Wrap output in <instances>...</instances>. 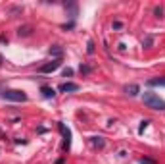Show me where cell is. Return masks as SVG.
<instances>
[{
	"mask_svg": "<svg viewBox=\"0 0 165 164\" xmlns=\"http://www.w3.org/2000/svg\"><path fill=\"white\" fill-rule=\"evenodd\" d=\"M50 54H52V56H56V60H62V56H63V48L62 47H52L50 48Z\"/></svg>",
	"mask_w": 165,
	"mask_h": 164,
	"instance_id": "cell-9",
	"label": "cell"
},
{
	"mask_svg": "<svg viewBox=\"0 0 165 164\" xmlns=\"http://www.w3.org/2000/svg\"><path fill=\"white\" fill-rule=\"evenodd\" d=\"M71 75H73V70L71 68H65L63 70V77H71Z\"/></svg>",
	"mask_w": 165,
	"mask_h": 164,
	"instance_id": "cell-14",
	"label": "cell"
},
{
	"mask_svg": "<svg viewBox=\"0 0 165 164\" xmlns=\"http://www.w3.org/2000/svg\"><path fill=\"white\" fill-rule=\"evenodd\" d=\"M92 145L96 149H104L106 147V141H104V137H92Z\"/></svg>",
	"mask_w": 165,
	"mask_h": 164,
	"instance_id": "cell-10",
	"label": "cell"
},
{
	"mask_svg": "<svg viewBox=\"0 0 165 164\" xmlns=\"http://www.w3.org/2000/svg\"><path fill=\"white\" fill-rule=\"evenodd\" d=\"M62 68V60H56L54 58L52 62H48V64H44V66H40V73H52V72H56V70H60Z\"/></svg>",
	"mask_w": 165,
	"mask_h": 164,
	"instance_id": "cell-3",
	"label": "cell"
},
{
	"mask_svg": "<svg viewBox=\"0 0 165 164\" xmlns=\"http://www.w3.org/2000/svg\"><path fill=\"white\" fill-rule=\"evenodd\" d=\"M40 93H42L44 98H54V95H56V91H54L52 87H48V85H42L40 87Z\"/></svg>",
	"mask_w": 165,
	"mask_h": 164,
	"instance_id": "cell-6",
	"label": "cell"
},
{
	"mask_svg": "<svg viewBox=\"0 0 165 164\" xmlns=\"http://www.w3.org/2000/svg\"><path fill=\"white\" fill-rule=\"evenodd\" d=\"M86 52H89V54H94V42H92V41H89V48H86Z\"/></svg>",
	"mask_w": 165,
	"mask_h": 164,
	"instance_id": "cell-15",
	"label": "cell"
},
{
	"mask_svg": "<svg viewBox=\"0 0 165 164\" xmlns=\"http://www.w3.org/2000/svg\"><path fill=\"white\" fill-rule=\"evenodd\" d=\"M150 126V120H142V122H140V126H138V135H142V133H144V129Z\"/></svg>",
	"mask_w": 165,
	"mask_h": 164,
	"instance_id": "cell-11",
	"label": "cell"
},
{
	"mask_svg": "<svg viewBox=\"0 0 165 164\" xmlns=\"http://www.w3.org/2000/svg\"><path fill=\"white\" fill-rule=\"evenodd\" d=\"M113 29H123V23H121L119 19H115V21H113Z\"/></svg>",
	"mask_w": 165,
	"mask_h": 164,
	"instance_id": "cell-17",
	"label": "cell"
},
{
	"mask_svg": "<svg viewBox=\"0 0 165 164\" xmlns=\"http://www.w3.org/2000/svg\"><path fill=\"white\" fill-rule=\"evenodd\" d=\"M2 98H6L10 102H27V95L19 89H4Z\"/></svg>",
	"mask_w": 165,
	"mask_h": 164,
	"instance_id": "cell-2",
	"label": "cell"
},
{
	"mask_svg": "<svg viewBox=\"0 0 165 164\" xmlns=\"http://www.w3.org/2000/svg\"><path fill=\"white\" fill-rule=\"evenodd\" d=\"M2 64H4V56L0 54V68H2Z\"/></svg>",
	"mask_w": 165,
	"mask_h": 164,
	"instance_id": "cell-19",
	"label": "cell"
},
{
	"mask_svg": "<svg viewBox=\"0 0 165 164\" xmlns=\"http://www.w3.org/2000/svg\"><path fill=\"white\" fill-rule=\"evenodd\" d=\"M58 127H60V131H62V135H63V151H69V147H71V131L65 127V124H58Z\"/></svg>",
	"mask_w": 165,
	"mask_h": 164,
	"instance_id": "cell-4",
	"label": "cell"
},
{
	"mask_svg": "<svg viewBox=\"0 0 165 164\" xmlns=\"http://www.w3.org/2000/svg\"><path fill=\"white\" fill-rule=\"evenodd\" d=\"M140 164H156V162H154L152 158H146L144 157V158H140Z\"/></svg>",
	"mask_w": 165,
	"mask_h": 164,
	"instance_id": "cell-16",
	"label": "cell"
},
{
	"mask_svg": "<svg viewBox=\"0 0 165 164\" xmlns=\"http://www.w3.org/2000/svg\"><path fill=\"white\" fill-rule=\"evenodd\" d=\"M125 93H127V95H131V97H136V95L140 93V87H138L136 83H133V85H127V87H125Z\"/></svg>",
	"mask_w": 165,
	"mask_h": 164,
	"instance_id": "cell-8",
	"label": "cell"
},
{
	"mask_svg": "<svg viewBox=\"0 0 165 164\" xmlns=\"http://www.w3.org/2000/svg\"><path fill=\"white\" fill-rule=\"evenodd\" d=\"M154 14H156V16H158V17H159V16H161V14H163V8H159V6H158V8H156V10H154Z\"/></svg>",
	"mask_w": 165,
	"mask_h": 164,
	"instance_id": "cell-18",
	"label": "cell"
},
{
	"mask_svg": "<svg viewBox=\"0 0 165 164\" xmlns=\"http://www.w3.org/2000/svg\"><path fill=\"white\" fill-rule=\"evenodd\" d=\"M148 87H165V77H152V79H148Z\"/></svg>",
	"mask_w": 165,
	"mask_h": 164,
	"instance_id": "cell-7",
	"label": "cell"
},
{
	"mask_svg": "<svg viewBox=\"0 0 165 164\" xmlns=\"http://www.w3.org/2000/svg\"><path fill=\"white\" fill-rule=\"evenodd\" d=\"M142 102H144V106L152 108V110H165V101L154 91H146L142 95Z\"/></svg>",
	"mask_w": 165,
	"mask_h": 164,
	"instance_id": "cell-1",
	"label": "cell"
},
{
	"mask_svg": "<svg viewBox=\"0 0 165 164\" xmlns=\"http://www.w3.org/2000/svg\"><path fill=\"white\" fill-rule=\"evenodd\" d=\"M58 91L60 93H75V91H79V85L77 83H71V81H65L58 87Z\"/></svg>",
	"mask_w": 165,
	"mask_h": 164,
	"instance_id": "cell-5",
	"label": "cell"
},
{
	"mask_svg": "<svg viewBox=\"0 0 165 164\" xmlns=\"http://www.w3.org/2000/svg\"><path fill=\"white\" fill-rule=\"evenodd\" d=\"M152 42H154V39H152V37H146L144 41H142V47H146V48H150V47H152Z\"/></svg>",
	"mask_w": 165,
	"mask_h": 164,
	"instance_id": "cell-13",
	"label": "cell"
},
{
	"mask_svg": "<svg viewBox=\"0 0 165 164\" xmlns=\"http://www.w3.org/2000/svg\"><path fill=\"white\" fill-rule=\"evenodd\" d=\"M79 72H81L83 75H89V73L92 72V68H90V66H86V64H81V68H79Z\"/></svg>",
	"mask_w": 165,
	"mask_h": 164,
	"instance_id": "cell-12",
	"label": "cell"
}]
</instances>
